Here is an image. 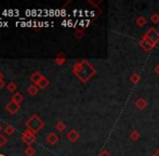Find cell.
<instances>
[{"label":"cell","instance_id":"cell-7","mask_svg":"<svg viewBox=\"0 0 159 156\" xmlns=\"http://www.w3.org/2000/svg\"><path fill=\"white\" fill-rule=\"evenodd\" d=\"M37 86L39 87L40 89H46L47 87L49 86V80H48V78L44 77V76H42L41 80H40V81L38 82Z\"/></svg>","mask_w":159,"mask_h":156},{"label":"cell","instance_id":"cell-17","mask_svg":"<svg viewBox=\"0 0 159 156\" xmlns=\"http://www.w3.org/2000/svg\"><path fill=\"white\" fill-rule=\"evenodd\" d=\"M3 79V74H2V72L0 71V80H2Z\"/></svg>","mask_w":159,"mask_h":156},{"label":"cell","instance_id":"cell-10","mask_svg":"<svg viewBox=\"0 0 159 156\" xmlns=\"http://www.w3.org/2000/svg\"><path fill=\"white\" fill-rule=\"evenodd\" d=\"M16 88H17L16 84L13 81L9 82V84L7 85V89H8L9 92H16Z\"/></svg>","mask_w":159,"mask_h":156},{"label":"cell","instance_id":"cell-16","mask_svg":"<svg viewBox=\"0 0 159 156\" xmlns=\"http://www.w3.org/2000/svg\"><path fill=\"white\" fill-rule=\"evenodd\" d=\"M4 86H6V82H4V80H3V79L0 80V89H2Z\"/></svg>","mask_w":159,"mask_h":156},{"label":"cell","instance_id":"cell-6","mask_svg":"<svg viewBox=\"0 0 159 156\" xmlns=\"http://www.w3.org/2000/svg\"><path fill=\"white\" fill-rule=\"evenodd\" d=\"M41 78H42V75L40 74L39 72H35V73H33V75L30 76V80L33 81L34 85H37L38 82L41 80Z\"/></svg>","mask_w":159,"mask_h":156},{"label":"cell","instance_id":"cell-5","mask_svg":"<svg viewBox=\"0 0 159 156\" xmlns=\"http://www.w3.org/2000/svg\"><path fill=\"white\" fill-rule=\"evenodd\" d=\"M23 100H24V97L21 92H15L14 94L12 95V98H11V101L15 102V103H17V104L21 103Z\"/></svg>","mask_w":159,"mask_h":156},{"label":"cell","instance_id":"cell-13","mask_svg":"<svg viewBox=\"0 0 159 156\" xmlns=\"http://www.w3.org/2000/svg\"><path fill=\"white\" fill-rule=\"evenodd\" d=\"M67 138H68L70 141H76V140H77V138H78V133L75 132V131H71L70 133H68Z\"/></svg>","mask_w":159,"mask_h":156},{"label":"cell","instance_id":"cell-3","mask_svg":"<svg viewBox=\"0 0 159 156\" xmlns=\"http://www.w3.org/2000/svg\"><path fill=\"white\" fill-rule=\"evenodd\" d=\"M20 108H21V105H20V104H17V103H15V102H13V101H10L6 105V110L12 115L16 114V113L20 111Z\"/></svg>","mask_w":159,"mask_h":156},{"label":"cell","instance_id":"cell-11","mask_svg":"<svg viewBox=\"0 0 159 156\" xmlns=\"http://www.w3.org/2000/svg\"><path fill=\"white\" fill-rule=\"evenodd\" d=\"M35 153H36V151L32 145L26 148V150H25V155L26 156H34L35 155Z\"/></svg>","mask_w":159,"mask_h":156},{"label":"cell","instance_id":"cell-12","mask_svg":"<svg viewBox=\"0 0 159 156\" xmlns=\"http://www.w3.org/2000/svg\"><path fill=\"white\" fill-rule=\"evenodd\" d=\"M55 62H57L59 65H62V64L65 62V57H64V55L62 54V53H60V55H57V59H55Z\"/></svg>","mask_w":159,"mask_h":156},{"label":"cell","instance_id":"cell-18","mask_svg":"<svg viewBox=\"0 0 159 156\" xmlns=\"http://www.w3.org/2000/svg\"><path fill=\"white\" fill-rule=\"evenodd\" d=\"M2 130H3V129H2V126H1V125H0V132H1Z\"/></svg>","mask_w":159,"mask_h":156},{"label":"cell","instance_id":"cell-4","mask_svg":"<svg viewBox=\"0 0 159 156\" xmlns=\"http://www.w3.org/2000/svg\"><path fill=\"white\" fill-rule=\"evenodd\" d=\"M47 142H48L49 144H51V145H53V144H55L57 141H59V137H57V135H55L54 132H51L49 133L48 135H47Z\"/></svg>","mask_w":159,"mask_h":156},{"label":"cell","instance_id":"cell-20","mask_svg":"<svg viewBox=\"0 0 159 156\" xmlns=\"http://www.w3.org/2000/svg\"><path fill=\"white\" fill-rule=\"evenodd\" d=\"M103 156H107V155H103Z\"/></svg>","mask_w":159,"mask_h":156},{"label":"cell","instance_id":"cell-9","mask_svg":"<svg viewBox=\"0 0 159 156\" xmlns=\"http://www.w3.org/2000/svg\"><path fill=\"white\" fill-rule=\"evenodd\" d=\"M3 131H4V133H6L7 135H12L13 133L15 132V128L12 126V125H7V126L4 127Z\"/></svg>","mask_w":159,"mask_h":156},{"label":"cell","instance_id":"cell-15","mask_svg":"<svg viewBox=\"0 0 159 156\" xmlns=\"http://www.w3.org/2000/svg\"><path fill=\"white\" fill-rule=\"evenodd\" d=\"M55 128H57V130H60V131H64L65 130V125H64V122H59L57 125H55Z\"/></svg>","mask_w":159,"mask_h":156},{"label":"cell","instance_id":"cell-19","mask_svg":"<svg viewBox=\"0 0 159 156\" xmlns=\"http://www.w3.org/2000/svg\"><path fill=\"white\" fill-rule=\"evenodd\" d=\"M0 156H4V155L3 154H0Z\"/></svg>","mask_w":159,"mask_h":156},{"label":"cell","instance_id":"cell-14","mask_svg":"<svg viewBox=\"0 0 159 156\" xmlns=\"http://www.w3.org/2000/svg\"><path fill=\"white\" fill-rule=\"evenodd\" d=\"M7 143H8V139H7V137L3 135H0V148L4 146Z\"/></svg>","mask_w":159,"mask_h":156},{"label":"cell","instance_id":"cell-2","mask_svg":"<svg viewBox=\"0 0 159 156\" xmlns=\"http://www.w3.org/2000/svg\"><path fill=\"white\" fill-rule=\"evenodd\" d=\"M22 138H23V141L27 144L28 146H30L34 142L36 141V135L34 132H32L30 130L26 129L23 133H22Z\"/></svg>","mask_w":159,"mask_h":156},{"label":"cell","instance_id":"cell-1","mask_svg":"<svg viewBox=\"0 0 159 156\" xmlns=\"http://www.w3.org/2000/svg\"><path fill=\"white\" fill-rule=\"evenodd\" d=\"M44 125L46 124H44V122L41 119V118L38 116L37 114H34L33 116H30V119L26 122L25 126H26V129L30 130L32 132H34L36 135V133H38L42 128H43Z\"/></svg>","mask_w":159,"mask_h":156},{"label":"cell","instance_id":"cell-8","mask_svg":"<svg viewBox=\"0 0 159 156\" xmlns=\"http://www.w3.org/2000/svg\"><path fill=\"white\" fill-rule=\"evenodd\" d=\"M38 91H39V87H38L37 85H32V86H30L27 89V92L30 95H36L38 93Z\"/></svg>","mask_w":159,"mask_h":156}]
</instances>
